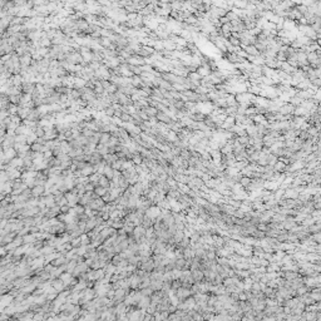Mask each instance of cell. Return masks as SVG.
<instances>
[{
	"instance_id": "1",
	"label": "cell",
	"mask_w": 321,
	"mask_h": 321,
	"mask_svg": "<svg viewBox=\"0 0 321 321\" xmlns=\"http://www.w3.org/2000/svg\"><path fill=\"white\" fill-rule=\"evenodd\" d=\"M293 110H295V107L292 106L291 103H283L282 106L278 107V110L277 112L280 113V114H283V115H286V114H292L293 113Z\"/></svg>"
},
{
	"instance_id": "2",
	"label": "cell",
	"mask_w": 321,
	"mask_h": 321,
	"mask_svg": "<svg viewBox=\"0 0 321 321\" xmlns=\"http://www.w3.org/2000/svg\"><path fill=\"white\" fill-rule=\"evenodd\" d=\"M156 118H157V120H159V122H162V123H166V124L172 122V118L170 117V115H168L167 113H164V112H161V110L157 112Z\"/></svg>"
},
{
	"instance_id": "3",
	"label": "cell",
	"mask_w": 321,
	"mask_h": 321,
	"mask_svg": "<svg viewBox=\"0 0 321 321\" xmlns=\"http://www.w3.org/2000/svg\"><path fill=\"white\" fill-rule=\"evenodd\" d=\"M191 272H192V277H193L194 282H199V281H203L204 280V276H203L202 270L196 268V270H191Z\"/></svg>"
},
{
	"instance_id": "4",
	"label": "cell",
	"mask_w": 321,
	"mask_h": 321,
	"mask_svg": "<svg viewBox=\"0 0 321 321\" xmlns=\"http://www.w3.org/2000/svg\"><path fill=\"white\" fill-rule=\"evenodd\" d=\"M137 305H138L139 309H144L146 310L151 305V297L149 296H142V299L139 300V302Z\"/></svg>"
},
{
	"instance_id": "5",
	"label": "cell",
	"mask_w": 321,
	"mask_h": 321,
	"mask_svg": "<svg viewBox=\"0 0 321 321\" xmlns=\"http://www.w3.org/2000/svg\"><path fill=\"white\" fill-rule=\"evenodd\" d=\"M242 49H243V50H245V51H246V53L249 54V55H254V57L260 55V51L257 50V49H256V48H255V46L252 45V44H250V45H246V46H243V48H242Z\"/></svg>"
},
{
	"instance_id": "6",
	"label": "cell",
	"mask_w": 321,
	"mask_h": 321,
	"mask_svg": "<svg viewBox=\"0 0 321 321\" xmlns=\"http://www.w3.org/2000/svg\"><path fill=\"white\" fill-rule=\"evenodd\" d=\"M285 167H286V164H285V163H283L282 161H280V159H277V161H276V163H275V164L272 166V170L275 171V172H280V173H283V171H285Z\"/></svg>"
},
{
	"instance_id": "7",
	"label": "cell",
	"mask_w": 321,
	"mask_h": 321,
	"mask_svg": "<svg viewBox=\"0 0 321 321\" xmlns=\"http://www.w3.org/2000/svg\"><path fill=\"white\" fill-rule=\"evenodd\" d=\"M183 257H185L186 260L194 257V249L193 247L188 246V247H186V249H183Z\"/></svg>"
},
{
	"instance_id": "8",
	"label": "cell",
	"mask_w": 321,
	"mask_h": 321,
	"mask_svg": "<svg viewBox=\"0 0 321 321\" xmlns=\"http://www.w3.org/2000/svg\"><path fill=\"white\" fill-rule=\"evenodd\" d=\"M186 264V259L185 257H177V259L175 260V265H176V268H178V270H182L183 266H185Z\"/></svg>"
},
{
	"instance_id": "9",
	"label": "cell",
	"mask_w": 321,
	"mask_h": 321,
	"mask_svg": "<svg viewBox=\"0 0 321 321\" xmlns=\"http://www.w3.org/2000/svg\"><path fill=\"white\" fill-rule=\"evenodd\" d=\"M238 183L240 185L243 187V188H246L247 186L250 185L251 183V178L250 177H247V176H241V178H240V181H238Z\"/></svg>"
},
{
	"instance_id": "10",
	"label": "cell",
	"mask_w": 321,
	"mask_h": 321,
	"mask_svg": "<svg viewBox=\"0 0 321 321\" xmlns=\"http://www.w3.org/2000/svg\"><path fill=\"white\" fill-rule=\"evenodd\" d=\"M183 237H185V233H183V230H177L176 233L173 235V240H175L176 243H178Z\"/></svg>"
},
{
	"instance_id": "11",
	"label": "cell",
	"mask_w": 321,
	"mask_h": 321,
	"mask_svg": "<svg viewBox=\"0 0 321 321\" xmlns=\"http://www.w3.org/2000/svg\"><path fill=\"white\" fill-rule=\"evenodd\" d=\"M320 230H321V225L320 223H312L311 226H309V233L320 232Z\"/></svg>"
},
{
	"instance_id": "12",
	"label": "cell",
	"mask_w": 321,
	"mask_h": 321,
	"mask_svg": "<svg viewBox=\"0 0 321 321\" xmlns=\"http://www.w3.org/2000/svg\"><path fill=\"white\" fill-rule=\"evenodd\" d=\"M171 272H172V278L173 280H178L182 275V270H178V268H173V270H171Z\"/></svg>"
},
{
	"instance_id": "13",
	"label": "cell",
	"mask_w": 321,
	"mask_h": 321,
	"mask_svg": "<svg viewBox=\"0 0 321 321\" xmlns=\"http://www.w3.org/2000/svg\"><path fill=\"white\" fill-rule=\"evenodd\" d=\"M192 182H193L194 185H196L198 188H201V187L204 185V182L202 181V178H201V177H196V176H194V177L192 178Z\"/></svg>"
},
{
	"instance_id": "14",
	"label": "cell",
	"mask_w": 321,
	"mask_h": 321,
	"mask_svg": "<svg viewBox=\"0 0 321 321\" xmlns=\"http://www.w3.org/2000/svg\"><path fill=\"white\" fill-rule=\"evenodd\" d=\"M141 292L143 296H151L152 293H153V290L148 286V287H143V288H141Z\"/></svg>"
},
{
	"instance_id": "15",
	"label": "cell",
	"mask_w": 321,
	"mask_h": 321,
	"mask_svg": "<svg viewBox=\"0 0 321 321\" xmlns=\"http://www.w3.org/2000/svg\"><path fill=\"white\" fill-rule=\"evenodd\" d=\"M180 157H182L183 159H188L189 157H191V153H189V151H188L187 148H183V149H181V154H180Z\"/></svg>"
},
{
	"instance_id": "16",
	"label": "cell",
	"mask_w": 321,
	"mask_h": 321,
	"mask_svg": "<svg viewBox=\"0 0 321 321\" xmlns=\"http://www.w3.org/2000/svg\"><path fill=\"white\" fill-rule=\"evenodd\" d=\"M204 185H206L208 188H214L216 187V182H214V178H208L207 181H204Z\"/></svg>"
},
{
	"instance_id": "17",
	"label": "cell",
	"mask_w": 321,
	"mask_h": 321,
	"mask_svg": "<svg viewBox=\"0 0 321 321\" xmlns=\"http://www.w3.org/2000/svg\"><path fill=\"white\" fill-rule=\"evenodd\" d=\"M30 62H31V58L30 55H24L22 59H20V63H22L23 65H29L30 64Z\"/></svg>"
},
{
	"instance_id": "18",
	"label": "cell",
	"mask_w": 321,
	"mask_h": 321,
	"mask_svg": "<svg viewBox=\"0 0 321 321\" xmlns=\"http://www.w3.org/2000/svg\"><path fill=\"white\" fill-rule=\"evenodd\" d=\"M228 41H230L231 45H233V46H240V39H237V38L230 36V38H228Z\"/></svg>"
},
{
	"instance_id": "19",
	"label": "cell",
	"mask_w": 321,
	"mask_h": 321,
	"mask_svg": "<svg viewBox=\"0 0 321 321\" xmlns=\"http://www.w3.org/2000/svg\"><path fill=\"white\" fill-rule=\"evenodd\" d=\"M311 238L316 242V243H320L321 242V233L320 232H315V233H311Z\"/></svg>"
},
{
	"instance_id": "20",
	"label": "cell",
	"mask_w": 321,
	"mask_h": 321,
	"mask_svg": "<svg viewBox=\"0 0 321 321\" xmlns=\"http://www.w3.org/2000/svg\"><path fill=\"white\" fill-rule=\"evenodd\" d=\"M238 300H241V301H246V300H247L245 291H241V292H238Z\"/></svg>"
},
{
	"instance_id": "21",
	"label": "cell",
	"mask_w": 321,
	"mask_h": 321,
	"mask_svg": "<svg viewBox=\"0 0 321 321\" xmlns=\"http://www.w3.org/2000/svg\"><path fill=\"white\" fill-rule=\"evenodd\" d=\"M43 189H44L43 187H36V188L34 189V194H39V193H41V192H43Z\"/></svg>"
}]
</instances>
